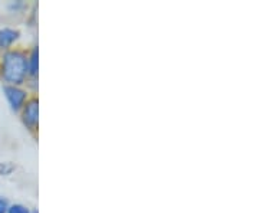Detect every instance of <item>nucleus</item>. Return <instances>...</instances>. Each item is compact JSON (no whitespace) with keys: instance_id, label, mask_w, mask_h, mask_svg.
<instances>
[{"instance_id":"nucleus-1","label":"nucleus","mask_w":259,"mask_h":213,"mask_svg":"<svg viewBox=\"0 0 259 213\" xmlns=\"http://www.w3.org/2000/svg\"><path fill=\"white\" fill-rule=\"evenodd\" d=\"M0 78L5 85L25 87L28 82V52L20 48L2 52L0 55Z\"/></svg>"},{"instance_id":"nucleus-2","label":"nucleus","mask_w":259,"mask_h":213,"mask_svg":"<svg viewBox=\"0 0 259 213\" xmlns=\"http://www.w3.org/2000/svg\"><path fill=\"white\" fill-rule=\"evenodd\" d=\"M19 115H20V121L23 127L29 133L36 134L39 130V98L36 95H30L28 102L19 112Z\"/></svg>"},{"instance_id":"nucleus-3","label":"nucleus","mask_w":259,"mask_h":213,"mask_svg":"<svg viewBox=\"0 0 259 213\" xmlns=\"http://www.w3.org/2000/svg\"><path fill=\"white\" fill-rule=\"evenodd\" d=\"M5 98L9 104L10 110L13 112H20L23 105L30 98V93L26 87H18V85H5L3 87Z\"/></svg>"},{"instance_id":"nucleus-4","label":"nucleus","mask_w":259,"mask_h":213,"mask_svg":"<svg viewBox=\"0 0 259 213\" xmlns=\"http://www.w3.org/2000/svg\"><path fill=\"white\" fill-rule=\"evenodd\" d=\"M28 85L36 91L37 90V76H39V47L33 45L28 52Z\"/></svg>"},{"instance_id":"nucleus-5","label":"nucleus","mask_w":259,"mask_h":213,"mask_svg":"<svg viewBox=\"0 0 259 213\" xmlns=\"http://www.w3.org/2000/svg\"><path fill=\"white\" fill-rule=\"evenodd\" d=\"M20 30L16 28H2L0 29V51L6 52L13 49V45L20 39Z\"/></svg>"},{"instance_id":"nucleus-6","label":"nucleus","mask_w":259,"mask_h":213,"mask_svg":"<svg viewBox=\"0 0 259 213\" xmlns=\"http://www.w3.org/2000/svg\"><path fill=\"white\" fill-rule=\"evenodd\" d=\"M8 9L12 13H22V12L28 10V3L23 0H13L8 5Z\"/></svg>"},{"instance_id":"nucleus-7","label":"nucleus","mask_w":259,"mask_h":213,"mask_svg":"<svg viewBox=\"0 0 259 213\" xmlns=\"http://www.w3.org/2000/svg\"><path fill=\"white\" fill-rule=\"evenodd\" d=\"M6 213H30V207H28L26 204L15 203L10 204L9 209Z\"/></svg>"},{"instance_id":"nucleus-8","label":"nucleus","mask_w":259,"mask_h":213,"mask_svg":"<svg viewBox=\"0 0 259 213\" xmlns=\"http://www.w3.org/2000/svg\"><path fill=\"white\" fill-rule=\"evenodd\" d=\"M16 167L12 163H0V176H9L15 172Z\"/></svg>"},{"instance_id":"nucleus-9","label":"nucleus","mask_w":259,"mask_h":213,"mask_svg":"<svg viewBox=\"0 0 259 213\" xmlns=\"http://www.w3.org/2000/svg\"><path fill=\"white\" fill-rule=\"evenodd\" d=\"M9 200L5 196H0V213H6L9 209Z\"/></svg>"},{"instance_id":"nucleus-10","label":"nucleus","mask_w":259,"mask_h":213,"mask_svg":"<svg viewBox=\"0 0 259 213\" xmlns=\"http://www.w3.org/2000/svg\"><path fill=\"white\" fill-rule=\"evenodd\" d=\"M30 213H39V212H37V209H30Z\"/></svg>"}]
</instances>
